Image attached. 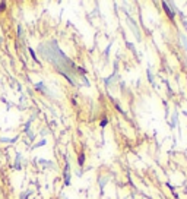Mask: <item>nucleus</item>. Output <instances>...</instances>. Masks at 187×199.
<instances>
[{"mask_svg":"<svg viewBox=\"0 0 187 199\" xmlns=\"http://www.w3.org/2000/svg\"><path fill=\"white\" fill-rule=\"evenodd\" d=\"M181 41H183V44H184V47H186V48H187V40H186V38H184V37H183V35H181Z\"/></svg>","mask_w":187,"mask_h":199,"instance_id":"nucleus-1","label":"nucleus"},{"mask_svg":"<svg viewBox=\"0 0 187 199\" xmlns=\"http://www.w3.org/2000/svg\"><path fill=\"white\" fill-rule=\"evenodd\" d=\"M63 199H67V198H63Z\"/></svg>","mask_w":187,"mask_h":199,"instance_id":"nucleus-2","label":"nucleus"}]
</instances>
